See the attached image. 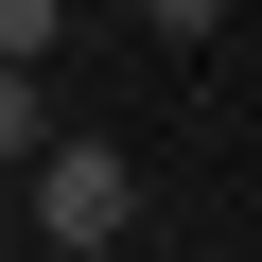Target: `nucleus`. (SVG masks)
I'll list each match as a JSON object with an SVG mask.
<instances>
[{
  "mask_svg": "<svg viewBox=\"0 0 262 262\" xmlns=\"http://www.w3.org/2000/svg\"><path fill=\"white\" fill-rule=\"evenodd\" d=\"M35 227H53V262H105L122 227H140V175H122V140H53V158H35Z\"/></svg>",
  "mask_w": 262,
  "mask_h": 262,
  "instance_id": "f257e3e1",
  "label": "nucleus"
},
{
  "mask_svg": "<svg viewBox=\"0 0 262 262\" xmlns=\"http://www.w3.org/2000/svg\"><path fill=\"white\" fill-rule=\"evenodd\" d=\"M53 158V105H35V70H0V175H35Z\"/></svg>",
  "mask_w": 262,
  "mask_h": 262,
  "instance_id": "f03ea898",
  "label": "nucleus"
},
{
  "mask_svg": "<svg viewBox=\"0 0 262 262\" xmlns=\"http://www.w3.org/2000/svg\"><path fill=\"white\" fill-rule=\"evenodd\" d=\"M53 35H70V0H0V70H53Z\"/></svg>",
  "mask_w": 262,
  "mask_h": 262,
  "instance_id": "7ed1b4c3",
  "label": "nucleus"
},
{
  "mask_svg": "<svg viewBox=\"0 0 262 262\" xmlns=\"http://www.w3.org/2000/svg\"><path fill=\"white\" fill-rule=\"evenodd\" d=\"M140 18H158L175 53H210V35H227V0H140Z\"/></svg>",
  "mask_w": 262,
  "mask_h": 262,
  "instance_id": "20e7f679",
  "label": "nucleus"
},
{
  "mask_svg": "<svg viewBox=\"0 0 262 262\" xmlns=\"http://www.w3.org/2000/svg\"><path fill=\"white\" fill-rule=\"evenodd\" d=\"M35 262H53V245H35Z\"/></svg>",
  "mask_w": 262,
  "mask_h": 262,
  "instance_id": "39448f33",
  "label": "nucleus"
}]
</instances>
